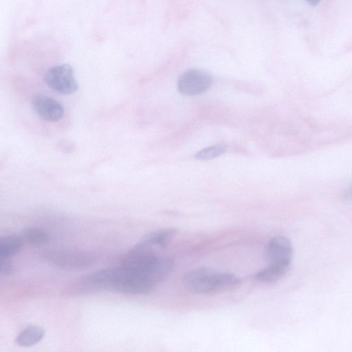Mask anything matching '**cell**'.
<instances>
[{
  "mask_svg": "<svg viewBox=\"0 0 352 352\" xmlns=\"http://www.w3.org/2000/svg\"><path fill=\"white\" fill-rule=\"evenodd\" d=\"M226 149L225 144H217L200 150L195 155V157L200 160L214 159L224 153Z\"/></svg>",
  "mask_w": 352,
  "mask_h": 352,
  "instance_id": "obj_13",
  "label": "cell"
},
{
  "mask_svg": "<svg viewBox=\"0 0 352 352\" xmlns=\"http://www.w3.org/2000/svg\"><path fill=\"white\" fill-rule=\"evenodd\" d=\"M289 269L288 266L270 265L267 268L257 272L254 277L261 282H274L283 278Z\"/></svg>",
  "mask_w": 352,
  "mask_h": 352,
  "instance_id": "obj_11",
  "label": "cell"
},
{
  "mask_svg": "<svg viewBox=\"0 0 352 352\" xmlns=\"http://www.w3.org/2000/svg\"><path fill=\"white\" fill-rule=\"evenodd\" d=\"M23 247L22 239L16 235H8L0 239V257L10 258Z\"/></svg>",
  "mask_w": 352,
  "mask_h": 352,
  "instance_id": "obj_10",
  "label": "cell"
},
{
  "mask_svg": "<svg viewBox=\"0 0 352 352\" xmlns=\"http://www.w3.org/2000/svg\"><path fill=\"white\" fill-rule=\"evenodd\" d=\"M344 196L346 199L352 201V185L344 190Z\"/></svg>",
  "mask_w": 352,
  "mask_h": 352,
  "instance_id": "obj_15",
  "label": "cell"
},
{
  "mask_svg": "<svg viewBox=\"0 0 352 352\" xmlns=\"http://www.w3.org/2000/svg\"><path fill=\"white\" fill-rule=\"evenodd\" d=\"M176 234L177 230L174 228L159 230L147 234L140 243L149 247L164 248L171 242Z\"/></svg>",
  "mask_w": 352,
  "mask_h": 352,
  "instance_id": "obj_8",
  "label": "cell"
},
{
  "mask_svg": "<svg viewBox=\"0 0 352 352\" xmlns=\"http://www.w3.org/2000/svg\"><path fill=\"white\" fill-rule=\"evenodd\" d=\"M24 235L31 244L35 245L44 244L50 239V235L46 231L36 227L27 228L24 230Z\"/></svg>",
  "mask_w": 352,
  "mask_h": 352,
  "instance_id": "obj_12",
  "label": "cell"
},
{
  "mask_svg": "<svg viewBox=\"0 0 352 352\" xmlns=\"http://www.w3.org/2000/svg\"><path fill=\"white\" fill-rule=\"evenodd\" d=\"M45 335L44 330L37 326H29L17 336L16 342L21 346H30L40 342Z\"/></svg>",
  "mask_w": 352,
  "mask_h": 352,
  "instance_id": "obj_9",
  "label": "cell"
},
{
  "mask_svg": "<svg viewBox=\"0 0 352 352\" xmlns=\"http://www.w3.org/2000/svg\"><path fill=\"white\" fill-rule=\"evenodd\" d=\"M32 104L35 112L43 119L50 122H56L64 115V108L60 102L56 99L44 96L36 95Z\"/></svg>",
  "mask_w": 352,
  "mask_h": 352,
  "instance_id": "obj_7",
  "label": "cell"
},
{
  "mask_svg": "<svg viewBox=\"0 0 352 352\" xmlns=\"http://www.w3.org/2000/svg\"><path fill=\"white\" fill-rule=\"evenodd\" d=\"M173 265L170 257L140 243L126 253L120 262V266L147 278L155 285L170 274Z\"/></svg>",
  "mask_w": 352,
  "mask_h": 352,
  "instance_id": "obj_1",
  "label": "cell"
},
{
  "mask_svg": "<svg viewBox=\"0 0 352 352\" xmlns=\"http://www.w3.org/2000/svg\"><path fill=\"white\" fill-rule=\"evenodd\" d=\"M182 282L185 287L192 293L211 295L234 289L241 285V280L229 272L199 268L186 273Z\"/></svg>",
  "mask_w": 352,
  "mask_h": 352,
  "instance_id": "obj_2",
  "label": "cell"
},
{
  "mask_svg": "<svg viewBox=\"0 0 352 352\" xmlns=\"http://www.w3.org/2000/svg\"><path fill=\"white\" fill-rule=\"evenodd\" d=\"M10 258L0 257V273L1 275L9 274L12 269Z\"/></svg>",
  "mask_w": 352,
  "mask_h": 352,
  "instance_id": "obj_14",
  "label": "cell"
},
{
  "mask_svg": "<svg viewBox=\"0 0 352 352\" xmlns=\"http://www.w3.org/2000/svg\"><path fill=\"white\" fill-rule=\"evenodd\" d=\"M212 84V77L206 71L190 69L178 78L177 89L183 95L196 96L207 91Z\"/></svg>",
  "mask_w": 352,
  "mask_h": 352,
  "instance_id": "obj_5",
  "label": "cell"
},
{
  "mask_svg": "<svg viewBox=\"0 0 352 352\" xmlns=\"http://www.w3.org/2000/svg\"><path fill=\"white\" fill-rule=\"evenodd\" d=\"M305 1L308 3H309L310 5H312V6H316L320 1V0H305Z\"/></svg>",
  "mask_w": 352,
  "mask_h": 352,
  "instance_id": "obj_16",
  "label": "cell"
},
{
  "mask_svg": "<svg viewBox=\"0 0 352 352\" xmlns=\"http://www.w3.org/2000/svg\"><path fill=\"white\" fill-rule=\"evenodd\" d=\"M43 79L49 87L61 94H72L78 89L74 69L69 64L51 67L45 73Z\"/></svg>",
  "mask_w": 352,
  "mask_h": 352,
  "instance_id": "obj_4",
  "label": "cell"
},
{
  "mask_svg": "<svg viewBox=\"0 0 352 352\" xmlns=\"http://www.w3.org/2000/svg\"><path fill=\"white\" fill-rule=\"evenodd\" d=\"M266 254L270 265L289 267L293 256L292 243L285 236H276L269 241Z\"/></svg>",
  "mask_w": 352,
  "mask_h": 352,
  "instance_id": "obj_6",
  "label": "cell"
},
{
  "mask_svg": "<svg viewBox=\"0 0 352 352\" xmlns=\"http://www.w3.org/2000/svg\"><path fill=\"white\" fill-rule=\"evenodd\" d=\"M54 266L67 270H80L93 265L96 258L84 251L58 250L49 252L45 256Z\"/></svg>",
  "mask_w": 352,
  "mask_h": 352,
  "instance_id": "obj_3",
  "label": "cell"
}]
</instances>
